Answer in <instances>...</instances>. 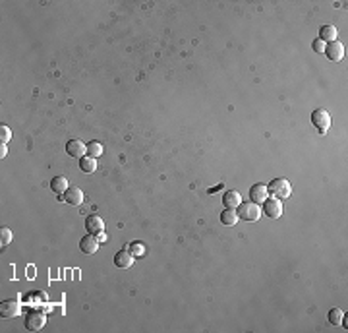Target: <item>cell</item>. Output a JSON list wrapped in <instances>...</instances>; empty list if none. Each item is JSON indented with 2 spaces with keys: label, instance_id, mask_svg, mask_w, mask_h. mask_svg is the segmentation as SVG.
Segmentation results:
<instances>
[{
  "label": "cell",
  "instance_id": "cell-1",
  "mask_svg": "<svg viewBox=\"0 0 348 333\" xmlns=\"http://www.w3.org/2000/svg\"><path fill=\"white\" fill-rule=\"evenodd\" d=\"M261 217V209L257 203L253 201H244L238 205V219H244V221H257Z\"/></svg>",
  "mask_w": 348,
  "mask_h": 333
},
{
  "label": "cell",
  "instance_id": "cell-2",
  "mask_svg": "<svg viewBox=\"0 0 348 333\" xmlns=\"http://www.w3.org/2000/svg\"><path fill=\"white\" fill-rule=\"evenodd\" d=\"M269 194L273 196V198H288L290 196V192H292V188H290V182L286 180V178H277V180H273L271 184H269Z\"/></svg>",
  "mask_w": 348,
  "mask_h": 333
},
{
  "label": "cell",
  "instance_id": "cell-3",
  "mask_svg": "<svg viewBox=\"0 0 348 333\" xmlns=\"http://www.w3.org/2000/svg\"><path fill=\"white\" fill-rule=\"evenodd\" d=\"M312 122H314V126H317L319 134H327V130L331 128V115L323 109H317L312 113Z\"/></svg>",
  "mask_w": 348,
  "mask_h": 333
},
{
  "label": "cell",
  "instance_id": "cell-4",
  "mask_svg": "<svg viewBox=\"0 0 348 333\" xmlns=\"http://www.w3.org/2000/svg\"><path fill=\"white\" fill-rule=\"evenodd\" d=\"M325 54H327V58H329V60L339 62V60H343V58H345V45H343V43H339V41L327 43V45H325Z\"/></svg>",
  "mask_w": 348,
  "mask_h": 333
},
{
  "label": "cell",
  "instance_id": "cell-5",
  "mask_svg": "<svg viewBox=\"0 0 348 333\" xmlns=\"http://www.w3.org/2000/svg\"><path fill=\"white\" fill-rule=\"evenodd\" d=\"M66 153H68L70 157L81 159V157L87 155V146H85L81 140H70V142L66 144Z\"/></svg>",
  "mask_w": 348,
  "mask_h": 333
},
{
  "label": "cell",
  "instance_id": "cell-6",
  "mask_svg": "<svg viewBox=\"0 0 348 333\" xmlns=\"http://www.w3.org/2000/svg\"><path fill=\"white\" fill-rule=\"evenodd\" d=\"M263 211H265V215L271 217V219L281 217V215H283V203H281V200H277V198L265 200V201H263Z\"/></svg>",
  "mask_w": 348,
  "mask_h": 333
},
{
  "label": "cell",
  "instance_id": "cell-7",
  "mask_svg": "<svg viewBox=\"0 0 348 333\" xmlns=\"http://www.w3.org/2000/svg\"><path fill=\"white\" fill-rule=\"evenodd\" d=\"M21 312V306L17 300H4L0 304V316L2 318H16Z\"/></svg>",
  "mask_w": 348,
  "mask_h": 333
},
{
  "label": "cell",
  "instance_id": "cell-8",
  "mask_svg": "<svg viewBox=\"0 0 348 333\" xmlns=\"http://www.w3.org/2000/svg\"><path fill=\"white\" fill-rule=\"evenodd\" d=\"M267 196H269V190H267V186L265 184H253L252 188H250V201H253V203H263L265 200H267Z\"/></svg>",
  "mask_w": 348,
  "mask_h": 333
},
{
  "label": "cell",
  "instance_id": "cell-9",
  "mask_svg": "<svg viewBox=\"0 0 348 333\" xmlns=\"http://www.w3.org/2000/svg\"><path fill=\"white\" fill-rule=\"evenodd\" d=\"M85 229L89 231V234H103V229H105V223L99 215H89L85 219Z\"/></svg>",
  "mask_w": 348,
  "mask_h": 333
},
{
  "label": "cell",
  "instance_id": "cell-10",
  "mask_svg": "<svg viewBox=\"0 0 348 333\" xmlns=\"http://www.w3.org/2000/svg\"><path fill=\"white\" fill-rule=\"evenodd\" d=\"M43 326H45V314H41V312H31L25 318V328L29 332H39Z\"/></svg>",
  "mask_w": 348,
  "mask_h": 333
},
{
  "label": "cell",
  "instance_id": "cell-11",
  "mask_svg": "<svg viewBox=\"0 0 348 333\" xmlns=\"http://www.w3.org/2000/svg\"><path fill=\"white\" fill-rule=\"evenodd\" d=\"M60 200H66V201L72 203V205H81V203H83V192H81L79 188L72 186V188H68V190L62 194Z\"/></svg>",
  "mask_w": 348,
  "mask_h": 333
},
{
  "label": "cell",
  "instance_id": "cell-12",
  "mask_svg": "<svg viewBox=\"0 0 348 333\" xmlns=\"http://www.w3.org/2000/svg\"><path fill=\"white\" fill-rule=\"evenodd\" d=\"M132 264H134V256H132V252H130L128 248H124V250H120V252L114 254V266H116V267L126 269V267H130Z\"/></svg>",
  "mask_w": 348,
  "mask_h": 333
},
{
  "label": "cell",
  "instance_id": "cell-13",
  "mask_svg": "<svg viewBox=\"0 0 348 333\" xmlns=\"http://www.w3.org/2000/svg\"><path fill=\"white\" fill-rule=\"evenodd\" d=\"M79 248H81V252H85V254H95L97 248H99V240H97V236H95V234H87V236H83L81 242H79Z\"/></svg>",
  "mask_w": 348,
  "mask_h": 333
},
{
  "label": "cell",
  "instance_id": "cell-14",
  "mask_svg": "<svg viewBox=\"0 0 348 333\" xmlns=\"http://www.w3.org/2000/svg\"><path fill=\"white\" fill-rule=\"evenodd\" d=\"M222 203H224L226 209H236L242 203V198H240V194L236 190H228L224 194V198H222Z\"/></svg>",
  "mask_w": 348,
  "mask_h": 333
},
{
  "label": "cell",
  "instance_id": "cell-15",
  "mask_svg": "<svg viewBox=\"0 0 348 333\" xmlns=\"http://www.w3.org/2000/svg\"><path fill=\"white\" fill-rule=\"evenodd\" d=\"M319 39L323 43H333L337 41V27L335 25H323L321 31H319Z\"/></svg>",
  "mask_w": 348,
  "mask_h": 333
},
{
  "label": "cell",
  "instance_id": "cell-16",
  "mask_svg": "<svg viewBox=\"0 0 348 333\" xmlns=\"http://www.w3.org/2000/svg\"><path fill=\"white\" fill-rule=\"evenodd\" d=\"M50 188H52V192L54 194H58V196H62L70 186H68V180L64 178V176H54L52 180H50Z\"/></svg>",
  "mask_w": 348,
  "mask_h": 333
},
{
  "label": "cell",
  "instance_id": "cell-17",
  "mask_svg": "<svg viewBox=\"0 0 348 333\" xmlns=\"http://www.w3.org/2000/svg\"><path fill=\"white\" fill-rule=\"evenodd\" d=\"M236 221H238L236 209H224V211L221 213V223H222V225L232 227V225H236Z\"/></svg>",
  "mask_w": 348,
  "mask_h": 333
},
{
  "label": "cell",
  "instance_id": "cell-18",
  "mask_svg": "<svg viewBox=\"0 0 348 333\" xmlns=\"http://www.w3.org/2000/svg\"><path fill=\"white\" fill-rule=\"evenodd\" d=\"M79 168H81L83 172H95V170H97V159H95V157H89V155L81 157V159H79Z\"/></svg>",
  "mask_w": 348,
  "mask_h": 333
},
{
  "label": "cell",
  "instance_id": "cell-19",
  "mask_svg": "<svg viewBox=\"0 0 348 333\" xmlns=\"http://www.w3.org/2000/svg\"><path fill=\"white\" fill-rule=\"evenodd\" d=\"M329 322H331L333 326H341V324L345 322V312H343L341 308H333V310L329 312Z\"/></svg>",
  "mask_w": 348,
  "mask_h": 333
},
{
  "label": "cell",
  "instance_id": "cell-20",
  "mask_svg": "<svg viewBox=\"0 0 348 333\" xmlns=\"http://www.w3.org/2000/svg\"><path fill=\"white\" fill-rule=\"evenodd\" d=\"M87 153H89V157H101L103 155V146L99 144V142H91L89 146H87Z\"/></svg>",
  "mask_w": 348,
  "mask_h": 333
},
{
  "label": "cell",
  "instance_id": "cell-21",
  "mask_svg": "<svg viewBox=\"0 0 348 333\" xmlns=\"http://www.w3.org/2000/svg\"><path fill=\"white\" fill-rule=\"evenodd\" d=\"M128 250L132 252L134 258H140V256L145 254V246H143V242H132V244L128 246Z\"/></svg>",
  "mask_w": 348,
  "mask_h": 333
},
{
  "label": "cell",
  "instance_id": "cell-22",
  "mask_svg": "<svg viewBox=\"0 0 348 333\" xmlns=\"http://www.w3.org/2000/svg\"><path fill=\"white\" fill-rule=\"evenodd\" d=\"M0 242H2V246H8V244L12 242V231H10L8 227H2V229H0Z\"/></svg>",
  "mask_w": 348,
  "mask_h": 333
},
{
  "label": "cell",
  "instance_id": "cell-23",
  "mask_svg": "<svg viewBox=\"0 0 348 333\" xmlns=\"http://www.w3.org/2000/svg\"><path fill=\"white\" fill-rule=\"evenodd\" d=\"M0 138H2V144L10 142V138H12V132H10V128H8V126H4V124H2V128H0Z\"/></svg>",
  "mask_w": 348,
  "mask_h": 333
},
{
  "label": "cell",
  "instance_id": "cell-24",
  "mask_svg": "<svg viewBox=\"0 0 348 333\" xmlns=\"http://www.w3.org/2000/svg\"><path fill=\"white\" fill-rule=\"evenodd\" d=\"M312 47H314L316 52H325V43H323L321 39H316V41L312 43Z\"/></svg>",
  "mask_w": 348,
  "mask_h": 333
},
{
  "label": "cell",
  "instance_id": "cell-25",
  "mask_svg": "<svg viewBox=\"0 0 348 333\" xmlns=\"http://www.w3.org/2000/svg\"><path fill=\"white\" fill-rule=\"evenodd\" d=\"M0 151H2V153H0V157H4V155L8 153V150H6V146H4V144H2V150H0Z\"/></svg>",
  "mask_w": 348,
  "mask_h": 333
}]
</instances>
